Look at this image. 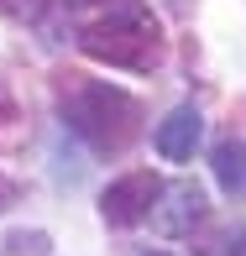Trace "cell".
Listing matches in <instances>:
<instances>
[{
	"instance_id": "obj_1",
	"label": "cell",
	"mask_w": 246,
	"mask_h": 256,
	"mask_svg": "<svg viewBox=\"0 0 246 256\" xmlns=\"http://www.w3.org/2000/svg\"><path fill=\"white\" fill-rule=\"evenodd\" d=\"M68 16H74L79 48L110 68L152 74L168 58L162 26L147 10V0H68Z\"/></svg>"
},
{
	"instance_id": "obj_2",
	"label": "cell",
	"mask_w": 246,
	"mask_h": 256,
	"mask_svg": "<svg viewBox=\"0 0 246 256\" xmlns=\"http://www.w3.org/2000/svg\"><path fill=\"white\" fill-rule=\"evenodd\" d=\"M58 110H63V126L74 136H84L95 152H126L142 136V104L121 84H100V78L68 74L63 94H58Z\"/></svg>"
},
{
	"instance_id": "obj_3",
	"label": "cell",
	"mask_w": 246,
	"mask_h": 256,
	"mask_svg": "<svg viewBox=\"0 0 246 256\" xmlns=\"http://www.w3.org/2000/svg\"><path fill=\"white\" fill-rule=\"evenodd\" d=\"M157 194H162V178H157V172H147V168H136V172L115 178L110 188L100 194V220H105V225H115V230H131V225H142V220L152 214Z\"/></svg>"
},
{
	"instance_id": "obj_4",
	"label": "cell",
	"mask_w": 246,
	"mask_h": 256,
	"mask_svg": "<svg viewBox=\"0 0 246 256\" xmlns=\"http://www.w3.org/2000/svg\"><path fill=\"white\" fill-rule=\"evenodd\" d=\"M162 204H152V225L162 230V236H189V230L204 220V188L199 183H173V188L157 194Z\"/></svg>"
},
{
	"instance_id": "obj_5",
	"label": "cell",
	"mask_w": 246,
	"mask_h": 256,
	"mask_svg": "<svg viewBox=\"0 0 246 256\" xmlns=\"http://www.w3.org/2000/svg\"><path fill=\"white\" fill-rule=\"evenodd\" d=\"M199 136H204V115H199L194 104H178V110L157 126V152L168 162H189L194 146H199Z\"/></svg>"
},
{
	"instance_id": "obj_6",
	"label": "cell",
	"mask_w": 246,
	"mask_h": 256,
	"mask_svg": "<svg viewBox=\"0 0 246 256\" xmlns=\"http://www.w3.org/2000/svg\"><path fill=\"white\" fill-rule=\"evenodd\" d=\"M209 168H215V183L230 194V199H246V142H236V136L215 142Z\"/></svg>"
},
{
	"instance_id": "obj_7",
	"label": "cell",
	"mask_w": 246,
	"mask_h": 256,
	"mask_svg": "<svg viewBox=\"0 0 246 256\" xmlns=\"http://www.w3.org/2000/svg\"><path fill=\"white\" fill-rule=\"evenodd\" d=\"M48 251H53L48 230H16V236H6V256H48Z\"/></svg>"
},
{
	"instance_id": "obj_8",
	"label": "cell",
	"mask_w": 246,
	"mask_h": 256,
	"mask_svg": "<svg viewBox=\"0 0 246 256\" xmlns=\"http://www.w3.org/2000/svg\"><path fill=\"white\" fill-rule=\"evenodd\" d=\"M48 6H53V0H0V16H11V21H42Z\"/></svg>"
},
{
	"instance_id": "obj_9",
	"label": "cell",
	"mask_w": 246,
	"mask_h": 256,
	"mask_svg": "<svg viewBox=\"0 0 246 256\" xmlns=\"http://www.w3.org/2000/svg\"><path fill=\"white\" fill-rule=\"evenodd\" d=\"M16 126V104H11V94L0 89V142H6V131Z\"/></svg>"
},
{
	"instance_id": "obj_10",
	"label": "cell",
	"mask_w": 246,
	"mask_h": 256,
	"mask_svg": "<svg viewBox=\"0 0 246 256\" xmlns=\"http://www.w3.org/2000/svg\"><path fill=\"white\" fill-rule=\"evenodd\" d=\"M225 256H246V225H241V230H236V236H230V240H225Z\"/></svg>"
},
{
	"instance_id": "obj_11",
	"label": "cell",
	"mask_w": 246,
	"mask_h": 256,
	"mask_svg": "<svg viewBox=\"0 0 246 256\" xmlns=\"http://www.w3.org/2000/svg\"><path fill=\"white\" fill-rule=\"evenodd\" d=\"M11 199H16V188H11V183H6V178H0V209H6Z\"/></svg>"
},
{
	"instance_id": "obj_12",
	"label": "cell",
	"mask_w": 246,
	"mask_h": 256,
	"mask_svg": "<svg viewBox=\"0 0 246 256\" xmlns=\"http://www.w3.org/2000/svg\"><path fill=\"white\" fill-rule=\"evenodd\" d=\"M152 256H173V251H152Z\"/></svg>"
}]
</instances>
